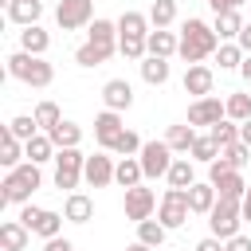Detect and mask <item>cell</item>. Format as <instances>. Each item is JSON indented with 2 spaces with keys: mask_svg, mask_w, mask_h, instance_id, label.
<instances>
[{
  "mask_svg": "<svg viewBox=\"0 0 251 251\" xmlns=\"http://www.w3.org/2000/svg\"><path fill=\"white\" fill-rule=\"evenodd\" d=\"M39 16H43V0H12L8 4V20L20 24V27L39 24Z\"/></svg>",
  "mask_w": 251,
  "mask_h": 251,
  "instance_id": "obj_20",
  "label": "cell"
},
{
  "mask_svg": "<svg viewBox=\"0 0 251 251\" xmlns=\"http://www.w3.org/2000/svg\"><path fill=\"white\" fill-rule=\"evenodd\" d=\"M43 184V173H39V165H31V161H24L20 169H12V173H4V180H0V200L4 204H31V192Z\"/></svg>",
  "mask_w": 251,
  "mask_h": 251,
  "instance_id": "obj_2",
  "label": "cell"
},
{
  "mask_svg": "<svg viewBox=\"0 0 251 251\" xmlns=\"http://www.w3.org/2000/svg\"><path fill=\"white\" fill-rule=\"evenodd\" d=\"M141 145H145V141H141L133 129H122V137L114 141V149H110V153H118V157H137V153H141Z\"/></svg>",
  "mask_w": 251,
  "mask_h": 251,
  "instance_id": "obj_42",
  "label": "cell"
},
{
  "mask_svg": "<svg viewBox=\"0 0 251 251\" xmlns=\"http://www.w3.org/2000/svg\"><path fill=\"white\" fill-rule=\"evenodd\" d=\"M122 208H126V220H133V224H141V220H153V212H157V192H153V188H145V184H137V188H126V200H122Z\"/></svg>",
  "mask_w": 251,
  "mask_h": 251,
  "instance_id": "obj_9",
  "label": "cell"
},
{
  "mask_svg": "<svg viewBox=\"0 0 251 251\" xmlns=\"http://www.w3.org/2000/svg\"><path fill=\"white\" fill-rule=\"evenodd\" d=\"M114 157L102 149V153H94V157H86V169H82V180L90 184V188H106V184H114Z\"/></svg>",
  "mask_w": 251,
  "mask_h": 251,
  "instance_id": "obj_11",
  "label": "cell"
},
{
  "mask_svg": "<svg viewBox=\"0 0 251 251\" xmlns=\"http://www.w3.org/2000/svg\"><path fill=\"white\" fill-rule=\"evenodd\" d=\"M239 141L251 149V122H243V126H239Z\"/></svg>",
  "mask_w": 251,
  "mask_h": 251,
  "instance_id": "obj_52",
  "label": "cell"
},
{
  "mask_svg": "<svg viewBox=\"0 0 251 251\" xmlns=\"http://www.w3.org/2000/svg\"><path fill=\"white\" fill-rule=\"evenodd\" d=\"M227 118L239 122V126L251 122V94H231V98H227Z\"/></svg>",
  "mask_w": 251,
  "mask_h": 251,
  "instance_id": "obj_43",
  "label": "cell"
},
{
  "mask_svg": "<svg viewBox=\"0 0 251 251\" xmlns=\"http://www.w3.org/2000/svg\"><path fill=\"white\" fill-rule=\"evenodd\" d=\"M196 137H200V133H196L188 122H180V126H169V133H165V141H169V149H173V153H192Z\"/></svg>",
  "mask_w": 251,
  "mask_h": 251,
  "instance_id": "obj_25",
  "label": "cell"
},
{
  "mask_svg": "<svg viewBox=\"0 0 251 251\" xmlns=\"http://www.w3.org/2000/svg\"><path fill=\"white\" fill-rule=\"evenodd\" d=\"M122 129H126V126H122V114H118V110H102V114L94 118V141H98L106 153L114 149V141L122 137Z\"/></svg>",
  "mask_w": 251,
  "mask_h": 251,
  "instance_id": "obj_12",
  "label": "cell"
},
{
  "mask_svg": "<svg viewBox=\"0 0 251 251\" xmlns=\"http://www.w3.org/2000/svg\"><path fill=\"white\" fill-rule=\"evenodd\" d=\"M165 180H169V188H192V184H196V169H192V157H176Z\"/></svg>",
  "mask_w": 251,
  "mask_h": 251,
  "instance_id": "obj_29",
  "label": "cell"
},
{
  "mask_svg": "<svg viewBox=\"0 0 251 251\" xmlns=\"http://www.w3.org/2000/svg\"><path fill=\"white\" fill-rule=\"evenodd\" d=\"M216 63H220V71H239V63H243V47H239V43H220Z\"/></svg>",
  "mask_w": 251,
  "mask_h": 251,
  "instance_id": "obj_40",
  "label": "cell"
},
{
  "mask_svg": "<svg viewBox=\"0 0 251 251\" xmlns=\"http://www.w3.org/2000/svg\"><path fill=\"white\" fill-rule=\"evenodd\" d=\"M55 24L63 31H78L94 24V0H59L55 4Z\"/></svg>",
  "mask_w": 251,
  "mask_h": 251,
  "instance_id": "obj_8",
  "label": "cell"
},
{
  "mask_svg": "<svg viewBox=\"0 0 251 251\" xmlns=\"http://www.w3.org/2000/svg\"><path fill=\"white\" fill-rule=\"evenodd\" d=\"M224 251H251V239H247V235H231V239L224 243Z\"/></svg>",
  "mask_w": 251,
  "mask_h": 251,
  "instance_id": "obj_48",
  "label": "cell"
},
{
  "mask_svg": "<svg viewBox=\"0 0 251 251\" xmlns=\"http://www.w3.org/2000/svg\"><path fill=\"white\" fill-rule=\"evenodd\" d=\"M239 75H243V82L251 86V55H243V63H239Z\"/></svg>",
  "mask_w": 251,
  "mask_h": 251,
  "instance_id": "obj_51",
  "label": "cell"
},
{
  "mask_svg": "<svg viewBox=\"0 0 251 251\" xmlns=\"http://www.w3.org/2000/svg\"><path fill=\"white\" fill-rule=\"evenodd\" d=\"M39 216H43V208H35V204H24V208H20V224H24L31 235H35V224H39Z\"/></svg>",
  "mask_w": 251,
  "mask_h": 251,
  "instance_id": "obj_45",
  "label": "cell"
},
{
  "mask_svg": "<svg viewBox=\"0 0 251 251\" xmlns=\"http://www.w3.org/2000/svg\"><path fill=\"white\" fill-rule=\"evenodd\" d=\"M27 243H31V231L20 220H4L0 224V247L4 251H27Z\"/></svg>",
  "mask_w": 251,
  "mask_h": 251,
  "instance_id": "obj_17",
  "label": "cell"
},
{
  "mask_svg": "<svg viewBox=\"0 0 251 251\" xmlns=\"http://www.w3.org/2000/svg\"><path fill=\"white\" fill-rule=\"evenodd\" d=\"M145 47H149L153 59H173V55L180 51V35H173L169 27H153V31L145 35Z\"/></svg>",
  "mask_w": 251,
  "mask_h": 251,
  "instance_id": "obj_14",
  "label": "cell"
},
{
  "mask_svg": "<svg viewBox=\"0 0 251 251\" xmlns=\"http://www.w3.org/2000/svg\"><path fill=\"white\" fill-rule=\"evenodd\" d=\"M208 133H212V141H216L220 149H227V145H235V141H239V122L224 118V122H216V126H212Z\"/></svg>",
  "mask_w": 251,
  "mask_h": 251,
  "instance_id": "obj_35",
  "label": "cell"
},
{
  "mask_svg": "<svg viewBox=\"0 0 251 251\" xmlns=\"http://www.w3.org/2000/svg\"><path fill=\"white\" fill-rule=\"evenodd\" d=\"M239 47H243V55H251V24H243V31H239V39H235Z\"/></svg>",
  "mask_w": 251,
  "mask_h": 251,
  "instance_id": "obj_50",
  "label": "cell"
},
{
  "mask_svg": "<svg viewBox=\"0 0 251 251\" xmlns=\"http://www.w3.org/2000/svg\"><path fill=\"white\" fill-rule=\"evenodd\" d=\"M63 216H67L71 224H90V220H94V200H90L86 192H71L67 204H63Z\"/></svg>",
  "mask_w": 251,
  "mask_h": 251,
  "instance_id": "obj_19",
  "label": "cell"
},
{
  "mask_svg": "<svg viewBox=\"0 0 251 251\" xmlns=\"http://www.w3.org/2000/svg\"><path fill=\"white\" fill-rule=\"evenodd\" d=\"M212 86H216V75H212L208 63H196V67L184 71V94H192V98H208Z\"/></svg>",
  "mask_w": 251,
  "mask_h": 251,
  "instance_id": "obj_13",
  "label": "cell"
},
{
  "mask_svg": "<svg viewBox=\"0 0 251 251\" xmlns=\"http://www.w3.org/2000/svg\"><path fill=\"white\" fill-rule=\"evenodd\" d=\"M224 157H227V165H231V169H243V165L251 161V149H247L243 141H235V145H227V149H224Z\"/></svg>",
  "mask_w": 251,
  "mask_h": 251,
  "instance_id": "obj_44",
  "label": "cell"
},
{
  "mask_svg": "<svg viewBox=\"0 0 251 251\" xmlns=\"http://www.w3.org/2000/svg\"><path fill=\"white\" fill-rule=\"evenodd\" d=\"M126 251H157V247H145V243H141V239H133V243H129V247H126Z\"/></svg>",
  "mask_w": 251,
  "mask_h": 251,
  "instance_id": "obj_54",
  "label": "cell"
},
{
  "mask_svg": "<svg viewBox=\"0 0 251 251\" xmlns=\"http://www.w3.org/2000/svg\"><path fill=\"white\" fill-rule=\"evenodd\" d=\"M216 184V192L224 196V200H243L247 196V180H243V173L239 169H227L220 180H212Z\"/></svg>",
  "mask_w": 251,
  "mask_h": 251,
  "instance_id": "obj_23",
  "label": "cell"
},
{
  "mask_svg": "<svg viewBox=\"0 0 251 251\" xmlns=\"http://www.w3.org/2000/svg\"><path fill=\"white\" fill-rule=\"evenodd\" d=\"M63 212H51V208H43V216H39V224H35V235H43V239H55V235H63Z\"/></svg>",
  "mask_w": 251,
  "mask_h": 251,
  "instance_id": "obj_36",
  "label": "cell"
},
{
  "mask_svg": "<svg viewBox=\"0 0 251 251\" xmlns=\"http://www.w3.org/2000/svg\"><path fill=\"white\" fill-rule=\"evenodd\" d=\"M47 47H51V35H47L39 24H31V27L20 31V51H27V55H47Z\"/></svg>",
  "mask_w": 251,
  "mask_h": 251,
  "instance_id": "obj_24",
  "label": "cell"
},
{
  "mask_svg": "<svg viewBox=\"0 0 251 251\" xmlns=\"http://www.w3.org/2000/svg\"><path fill=\"white\" fill-rule=\"evenodd\" d=\"M24 153H27V161H31V165H43V161H55V153H59V149H55V141H51L47 133H35L31 141H24Z\"/></svg>",
  "mask_w": 251,
  "mask_h": 251,
  "instance_id": "obj_26",
  "label": "cell"
},
{
  "mask_svg": "<svg viewBox=\"0 0 251 251\" xmlns=\"http://www.w3.org/2000/svg\"><path fill=\"white\" fill-rule=\"evenodd\" d=\"M114 51H106V47H94V43H82L78 51H75V63L78 67H102L106 59H110Z\"/></svg>",
  "mask_w": 251,
  "mask_h": 251,
  "instance_id": "obj_37",
  "label": "cell"
},
{
  "mask_svg": "<svg viewBox=\"0 0 251 251\" xmlns=\"http://www.w3.org/2000/svg\"><path fill=\"white\" fill-rule=\"evenodd\" d=\"M149 16H141V12H122L118 16V35H149Z\"/></svg>",
  "mask_w": 251,
  "mask_h": 251,
  "instance_id": "obj_31",
  "label": "cell"
},
{
  "mask_svg": "<svg viewBox=\"0 0 251 251\" xmlns=\"http://www.w3.org/2000/svg\"><path fill=\"white\" fill-rule=\"evenodd\" d=\"M86 43L106 47V51H118V24H114V20H94V24L86 27Z\"/></svg>",
  "mask_w": 251,
  "mask_h": 251,
  "instance_id": "obj_18",
  "label": "cell"
},
{
  "mask_svg": "<svg viewBox=\"0 0 251 251\" xmlns=\"http://www.w3.org/2000/svg\"><path fill=\"white\" fill-rule=\"evenodd\" d=\"M59 122H63V110H59L55 102H39V106H35V126H39V133H51Z\"/></svg>",
  "mask_w": 251,
  "mask_h": 251,
  "instance_id": "obj_33",
  "label": "cell"
},
{
  "mask_svg": "<svg viewBox=\"0 0 251 251\" xmlns=\"http://www.w3.org/2000/svg\"><path fill=\"white\" fill-rule=\"evenodd\" d=\"M43 251H75V243H71L67 235H55V239H47V243H43Z\"/></svg>",
  "mask_w": 251,
  "mask_h": 251,
  "instance_id": "obj_47",
  "label": "cell"
},
{
  "mask_svg": "<svg viewBox=\"0 0 251 251\" xmlns=\"http://www.w3.org/2000/svg\"><path fill=\"white\" fill-rule=\"evenodd\" d=\"M243 24H247V20H243L239 12H220V16L212 20V31L220 35V43H235L239 31H243Z\"/></svg>",
  "mask_w": 251,
  "mask_h": 251,
  "instance_id": "obj_21",
  "label": "cell"
},
{
  "mask_svg": "<svg viewBox=\"0 0 251 251\" xmlns=\"http://www.w3.org/2000/svg\"><path fill=\"white\" fill-rule=\"evenodd\" d=\"M137 161L145 169V180H157V176H169V169H173L176 157H173L169 141H145L141 153H137Z\"/></svg>",
  "mask_w": 251,
  "mask_h": 251,
  "instance_id": "obj_7",
  "label": "cell"
},
{
  "mask_svg": "<svg viewBox=\"0 0 251 251\" xmlns=\"http://www.w3.org/2000/svg\"><path fill=\"white\" fill-rule=\"evenodd\" d=\"M212 4V12L220 16V12H239V4H251V0H208Z\"/></svg>",
  "mask_w": 251,
  "mask_h": 251,
  "instance_id": "obj_46",
  "label": "cell"
},
{
  "mask_svg": "<svg viewBox=\"0 0 251 251\" xmlns=\"http://www.w3.org/2000/svg\"><path fill=\"white\" fill-rule=\"evenodd\" d=\"M47 137L55 141V149H78V141H82V126H75V122H67V118H63Z\"/></svg>",
  "mask_w": 251,
  "mask_h": 251,
  "instance_id": "obj_27",
  "label": "cell"
},
{
  "mask_svg": "<svg viewBox=\"0 0 251 251\" xmlns=\"http://www.w3.org/2000/svg\"><path fill=\"white\" fill-rule=\"evenodd\" d=\"M82 169H86L82 149H59L55 153V188L59 192L67 188V196H71L78 188V180H82Z\"/></svg>",
  "mask_w": 251,
  "mask_h": 251,
  "instance_id": "obj_5",
  "label": "cell"
},
{
  "mask_svg": "<svg viewBox=\"0 0 251 251\" xmlns=\"http://www.w3.org/2000/svg\"><path fill=\"white\" fill-rule=\"evenodd\" d=\"M102 102H106V110H129L133 106V86L126 82V78H110L106 86H102Z\"/></svg>",
  "mask_w": 251,
  "mask_h": 251,
  "instance_id": "obj_15",
  "label": "cell"
},
{
  "mask_svg": "<svg viewBox=\"0 0 251 251\" xmlns=\"http://www.w3.org/2000/svg\"><path fill=\"white\" fill-rule=\"evenodd\" d=\"M118 51L126 55V59H145L149 55V47H145V35H118Z\"/></svg>",
  "mask_w": 251,
  "mask_h": 251,
  "instance_id": "obj_39",
  "label": "cell"
},
{
  "mask_svg": "<svg viewBox=\"0 0 251 251\" xmlns=\"http://www.w3.org/2000/svg\"><path fill=\"white\" fill-rule=\"evenodd\" d=\"M8 75L20 78V82H27V86H35V90H43V86L55 82V67L43 55H27V51H12L8 55Z\"/></svg>",
  "mask_w": 251,
  "mask_h": 251,
  "instance_id": "obj_3",
  "label": "cell"
},
{
  "mask_svg": "<svg viewBox=\"0 0 251 251\" xmlns=\"http://www.w3.org/2000/svg\"><path fill=\"white\" fill-rule=\"evenodd\" d=\"M8 133H12L16 141H31V137L39 133V126H35V114H16V118L8 122Z\"/></svg>",
  "mask_w": 251,
  "mask_h": 251,
  "instance_id": "obj_34",
  "label": "cell"
},
{
  "mask_svg": "<svg viewBox=\"0 0 251 251\" xmlns=\"http://www.w3.org/2000/svg\"><path fill=\"white\" fill-rule=\"evenodd\" d=\"M220 51V35L212 31V24H204V20H184V27H180V59L188 63V67H196V63H204L208 55H216Z\"/></svg>",
  "mask_w": 251,
  "mask_h": 251,
  "instance_id": "obj_1",
  "label": "cell"
},
{
  "mask_svg": "<svg viewBox=\"0 0 251 251\" xmlns=\"http://www.w3.org/2000/svg\"><path fill=\"white\" fill-rule=\"evenodd\" d=\"M243 220H251V184H247V196H243Z\"/></svg>",
  "mask_w": 251,
  "mask_h": 251,
  "instance_id": "obj_53",
  "label": "cell"
},
{
  "mask_svg": "<svg viewBox=\"0 0 251 251\" xmlns=\"http://www.w3.org/2000/svg\"><path fill=\"white\" fill-rule=\"evenodd\" d=\"M165 235H169V227H165L161 220H141V224H137V239H141L145 247H161Z\"/></svg>",
  "mask_w": 251,
  "mask_h": 251,
  "instance_id": "obj_32",
  "label": "cell"
},
{
  "mask_svg": "<svg viewBox=\"0 0 251 251\" xmlns=\"http://www.w3.org/2000/svg\"><path fill=\"white\" fill-rule=\"evenodd\" d=\"M196 251H224V239H216V235H204V239L196 243Z\"/></svg>",
  "mask_w": 251,
  "mask_h": 251,
  "instance_id": "obj_49",
  "label": "cell"
},
{
  "mask_svg": "<svg viewBox=\"0 0 251 251\" xmlns=\"http://www.w3.org/2000/svg\"><path fill=\"white\" fill-rule=\"evenodd\" d=\"M216 200H220V192H216V184L212 180H196L192 188H188V208H192V216H208L212 208H216Z\"/></svg>",
  "mask_w": 251,
  "mask_h": 251,
  "instance_id": "obj_16",
  "label": "cell"
},
{
  "mask_svg": "<svg viewBox=\"0 0 251 251\" xmlns=\"http://www.w3.org/2000/svg\"><path fill=\"white\" fill-rule=\"evenodd\" d=\"M188 216H192V208H188V188H169V192L161 196V204H157V220H161L169 231H176V227L188 224Z\"/></svg>",
  "mask_w": 251,
  "mask_h": 251,
  "instance_id": "obj_6",
  "label": "cell"
},
{
  "mask_svg": "<svg viewBox=\"0 0 251 251\" xmlns=\"http://www.w3.org/2000/svg\"><path fill=\"white\" fill-rule=\"evenodd\" d=\"M27 161V153H24V141H16L8 129H4V141H0V165L12 173V169H20Z\"/></svg>",
  "mask_w": 251,
  "mask_h": 251,
  "instance_id": "obj_28",
  "label": "cell"
},
{
  "mask_svg": "<svg viewBox=\"0 0 251 251\" xmlns=\"http://www.w3.org/2000/svg\"><path fill=\"white\" fill-rule=\"evenodd\" d=\"M220 153H224V149L212 141V133H200V137H196V145H192V161H204V165H212Z\"/></svg>",
  "mask_w": 251,
  "mask_h": 251,
  "instance_id": "obj_41",
  "label": "cell"
},
{
  "mask_svg": "<svg viewBox=\"0 0 251 251\" xmlns=\"http://www.w3.org/2000/svg\"><path fill=\"white\" fill-rule=\"evenodd\" d=\"M239 224H243V200H216V208L208 212V235H216V239H231V235H239Z\"/></svg>",
  "mask_w": 251,
  "mask_h": 251,
  "instance_id": "obj_4",
  "label": "cell"
},
{
  "mask_svg": "<svg viewBox=\"0 0 251 251\" xmlns=\"http://www.w3.org/2000/svg\"><path fill=\"white\" fill-rule=\"evenodd\" d=\"M141 180H145L141 161H137V157H122V161H118V169H114V184H122V188H137Z\"/></svg>",
  "mask_w": 251,
  "mask_h": 251,
  "instance_id": "obj_22",
  "label": "cell"
},
{
  "mask_svg": "<svg viewBox=\"0 0 251 251\" xmlns=\"http://www.w3.org/2000/svg\"><path fill=\"white\" fill-rule=\"evenodd\" d=\"M141 78H145L149 86H165V82H169V59L145 55V59H141Z\"/></svg>",
  "mask_w": 251,
  "mask_h": 251,
  "instance_id": "obj_30",
  "label": "cell"
},
{
  "mask_svg": "<svg viewBox=\"0 0 251 251\" xmlns=\"http://www.w3.org/2000/svg\"><path fill=\"white\" fill-rule=\"evenodd\" d=\"M227 118V102H220L216 94H208V98H196L192 106H188V126L196 129V126H216V122H224Z\"/></svg>",
  "mask_w": 251,
  "mask_h": 251,
  "instance_id": "obj_10",
  "label": "cell"
},
{
  "mask_svg": "<svg viewBox=\"0 0 251 251\" xmlns=\"http://www.w3.org/2000/svg\"><path fill=\"white\" fill-rule=\"evenodd\" d=\"M173 20H176V0H153L149 24H153V27H169Z\"/></svg>",
  "mask_w": 251,
  "mask_h": 251,
  "instance_id": "obj_38",
  "label": "cell"
}]
</instances>
